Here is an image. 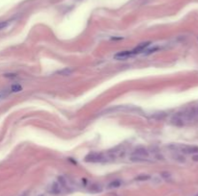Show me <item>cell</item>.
<instances>
[{
  "label": "cell",
  "mask_w": 198,
  "mask_h": 196,
  "mask_svg": "<svg viewBox=\"0 0 198 196\" xmlns=\"http://www.w3.org/2000/svg\"><path fill=\"white\" fill-rule=\"evenodd\" d=\"M169 149L173 151L183 153V154H198V146L195 145H186V144H171Z\"/></svg>",
  "instance_id": "3957f363"
},
{
  "label": "cell",
  "mask_w": 198,
  "mask_h": 196,
  "mask_svg": "<svg viewBox=\"0 0 198 196\" xmlns=\"http://www.w3.org/2000/svg\"><path fill=\"white\" fill-rule=\"evenodd\" d=\"M150 158L151 153L143 147H138L131 154V160L133 162H147Z\"/></svg>",
  "instance_id": "7a4b0ae2"
},
{
  "label": "cell",
  "mask_w": 198,
  "mask_h": 196,
  "mask_svg": "<svg viewBox=\"0 0 198 196\" xmlns=\"http://www.w3.org/2000/svg\"><path fill=\"white\" fill-rule=\"evenodd\" d=\"M149 179V176H139V177L136 178V180H148Z\"/></svg>",
  "instance_id": "4fadbf2b"
},
{
  "label": "cell",
  "mask_w": 198,
  "mask_h": 196,
  "mask_svg": "<svg viewBox=\"0 0 198 196\" xmlns=\"http://www.w3.org/2000/svg\"><path fill=\"white\" fill-rule=\"evenodd\" d=\"M150 42H142V44H138L136 47H135L133 50H131L133 54H139V53H142L143 51H145V49H147L149 47Z\"/></svg>",
  "instance_id": "8992f818"
},
{
  "label": "cell",
  "mask_w": 198,
  "mask_h": 196,
  "mask_svg": "<svg viewBox=\"0 0 198 196\" xmlns=\"http://www.w3.org/2000/svg\"><path fill=\"white\" fill-rule=\"evenodd\" d=\"M133 55V54L131 51H120L116 53V54L113 56V58L115 60H117V61H124V60H127L130 57H131Z\"/></svg>",
  "instance_id": "5b68a950"
},
{
  "label": "cell",
  "mask_w": 198,
  "mask_h": 196,
  "mask_svg": "<svg viewBox=\"0 0 198 196\" xmlns=\"http://www.w3.org/2000/svg\"><path fill=\"white\" fill-rule=\"evenodd\" d=\"M195 117H196V115H195V112H194V108L187 109L175 114L172 116V118H171V123L175 126L181 127V126H185L190 123L191 121L194 120Z\"/></svg>",
  "instance_id": "6da1fadb"
},
{
  "label": "cell",
  "mask_w": 198,
  "mask_h": 196,
  "mask_svg": "<svg viewBox=\"0 0 198 196\" xmlns=\"http://www.w3.org/2000/svg\"><path fill=\"white\" fill-rule=\"evenodd\" d=\"M111 160L109 154H104V153H90L85 157V161L88 162H103Z\"/></svg>",
  "instance_id": "277c9868"
},
{
  "label": "cell",
  "mask_w": 198,
  "mask_h": 196,
  "mask_svg": "<svg viewBox=\"0 0 198 196\" xmlns=\"http://www.w3.org/2000/svg\"><path fill=\"white\" fill-rule=\"evenodd\" d=\"M72 72V69H70V68H65V69H63V70L59 71L58 73H59V74H60V75H63V76H67V75H70Z\"/></svg>",
  "instance_id": "8fae6325"
},
{
  "label": "cell",
  "mask_w": 198,
  "mask_h": 196,
  "mask_svg": "<svg viewBox=\"0 0 198 196\" xmlns=\"http://www.w3.org/2000/svg\"><path fill=\"white\" fill-rule=\"evenodd\" d=\"M11 91L13 92H19L22 91V87L21 85H14V86H12Z\"/></svg>",
  "instance_id": "30bf717a"
},
{
  "label": "cell",
  "mask_w": 198,
  "mask_h": 196,
  "mask_svg": "<svg viewBox=\"0 0 198 196\" xmlns=\"http://www.w3.org/2000/svg\"><path fill=\"white\" fill-rule=\"evenodd\" d=\"M193 161L198 162V156H197V157H195V156H194V157H193Z\"/></svg>",
  "instance_id": "9a60e30c"
},
{
  "label": "cell",
  "mask_w": 198,
  "mask_h": 196,
  "mask_svg": "<svg viewBox=\"0 0 198 196\" xmlns=\"http://www.w3.org/2000/svg\"><path fill=\"white\" fill-rule=\"evenodd\" d=\"M121 185H122V182L120 180H115V181L110 182L109 184H108L107 188H117L120 187Z\"/></svg>",
  "instance_id": "ba28073f"
},
{
  "label": "cell",
  "mask_w": 198,
  "mask_h": 196,
  "mask_svg": "<svg viewBox=\"0 0 198 196\" xmlns=\"http://www.w3.org/2000/svg\"><path fill=\"white\" fill-rule=\"evenodd\" d=\"M196 196H198V194H197V195H196Z\"/></svg>",
  "instance_id": "2e32d148"
},
{
  "label": "cell",
  "mask_w": 198,
  "mask_h": 196,
  "mask_svg": "<svg viewBox=\"0 0 198 196\" xmlns=\"http://www.w3.org/2000/svg\"><path fill=\"white\" fill-rule=\"evenodd\" d=\"M10 23H11V21H10V20L0 21V30H2V29H5L6 27H8Z\"/></svg>",
  "instance_id": "7c38bea8"
},
{
  "label": "cell",
  "mask_w": 198,
  "mask_h": 196,
  "mask_svg": "<svg viewBox=\"0 0 198 196\" xmlns=\"http://www.w3.org/2000/svg\"><path fill=\"white\" fill-rule=\"evenodd\" d=\"M194 112H195L196 116H198V105L196 106V107H194Z\"/></svg>",
  "instance_id": "5bb4252c"
},
{
  "label": "cell",
  "mask_w": 198,
  "mask_h": 196,
  "mask_svg": "<svg viewBox=\"0 0 198 196\" xmlns=\"http://www.w3.org/2000/svg\"><path fill=\"white\" fill-rule=\"evenodd\" d=\"M90 190H91V191H94V192H98V191H101V185H100L94 184V185H91Z\"/></svg>",
  "instance_id": "9c48e42d"
},
{
  "label": "cell",
  "mask_w": 198,
  "mask_h": 196,
  "mask_svg": "<svg viewBox=\"0 0 198 196\" xmlns=\"http://www.w3.org/2000/svg\"><path fill=\"white\" fill-rule=\"evenodd\" d=\"M63 188H64L62 187L60 183H53V184L51 185L50 188H49V191L53 194H60L62 190H63Z\"/></svg>",
  "instance_id": "52a82bcc"
}]
</instances>
